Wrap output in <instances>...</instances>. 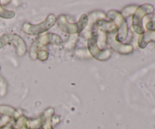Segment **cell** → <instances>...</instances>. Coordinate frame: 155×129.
<instances>
[]
</instances>
